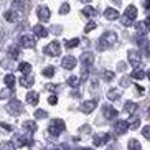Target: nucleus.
<instances>
[{
	"instance_id": "obj_1",
	"label": "nucleus",
	"mask_w": 150,
	"mask_h": 150,
	"mask_svg": "<svg viewBox=\"0 0 150 150\" xmlns=\"http://www.w3.org/2000/svg\"><path fill=\"white\" fill-rule=\"evenodd\" d=\"M115 41H117L115 31H106V33L99 38V41H97V50H99V51H104V50L110 48Z\"/></svg>"
},
{
	"instance_id": "obj_2",
	"label": "nucleus",
	"mask_w": 150,
	"mask_h": 150,
	"mask_svg": "<svg viewBox=\"0 0 150 150\" xmlns=\"http://www.w3.org/2000/svg\"><path fill=\"white\" fill-rule=\"evenodd\" d=\"M48 132H50V135H54V137L61 135L64 132V122L61 119H53L48 125Z\"/></svg>"
},
{
	"instance_id": "obj_3",
	"label": "nucleus",
	"mask_w": 150,
	"mask_h": 150,
	"mask_svg": "<svg viewBox=\"0 0 150 150\" xmlns=\"http://www.w3.org/2000/svg\"><path fill=\"white\" fill-rule=\"evenodd\" d=\"M5 109H7V112L12 115H18L23 112V106L22 102L18 101V99H12V101L7 102V106H5Z\"/></svg>"
},
{
	"instance_id": "obj_4",
	"label": "nucleus",
	"mask_w": 150,
	"mask_h": 150,
	"mask_svg": "<svg viewBox=\"0 0 150 150\" xmlns=\"http://www.w3.org/2000/svg\"><path fill=\"white\" fill-rule=\"evenodd\" d=\"M33 139H31V135H17L15 137V140H13V145L15 147H18V149H20V147H25V145H28V147H31L33 145Z\"/></svg>"
},
{
	"instance_id": "obj_5",
	"label": "nucleus",
	"mask_w": 150,
	"mask_h": 150,
	"mask_svg": "<svg viewBox=\"0 0 150 150\" xmlns=\"http://www.w3.org/2000/svg\"><path fill=\"white\" fill-rule=\"evenodd\" d=\"M59 53H61V45H59V41H51L50 45L45 46V54H48V56H58Z\"/></svg>"
},
{
	"instance_id": "obj_6",
	"label": "nucleus",
	"mask_w": 150,
	"mask_h": 150,
	"mask_svg": "<svg viewBox=\"0 0 150 150\" xmlns=\"http://www.w3.org/2000/svg\"><path fill=\"white\" fill-rule=\"evenodd\" d=\"M127 56H129V63H130L132 66L139 68L142 64V56H140V53H139V51H135V50H129Z\"/></svg>"
},
{
	"instance_id": "obj_7",
	"label": "nucleus",
	"mask_w": 150,
	"mask_h": 150,
	"mask_svg": "<svg viewBox=\"0 0 150 150\" xmlns=\"http://www.w3.org/2000/svg\"><path fill=\"white\" fill-rule=\"evenodd\" d=\"M109 139H110V135L109 134H106V132H99V134H96V135H94V139H93V144L96 147H102L104 145V144H106V142H109Z\"/></svg>"
},
{
	"instance_id": "obj_8",
	"label": "nucleus",
	"mask_w": 150,
	"mask_h": 150,
	"mask_svg": "<svg viewBox=\"0 0 150 150\" xmlns=\"http://www.w3.org/2000/svg\"><path fill=\"white\" fill-rule=\"evenodd\" d=\"M36 15L40 18V22H48L51 13H50V8L48 7H45V5H40L38 8H36Z\"/></svg>"
},
{
	"instance_id": "obj_9",
	"label": "nucleus",
	"mask_w": 150,
	"mask_h": 150,
	"mask_svg": "<svg viewBox=\"0 0 150 150\" xmlns=\"http://www.w3.org/2000/svg\"><path fill=\"white\" fill-rule=\"evenodd\" d=\"M12 10L17 12V13L27 12V0H13L12 2Z\"/></svg>"
},
{
	"instance_id": "obj_10",
	"label": "nucleus",
	"mask_w": 150,
	"mask_h": 150,
	"mask_svg": "<svg viewBox=\"0 0 150 150\" xmlns=\"http://www.w3.org/2000/svg\"><path fill=\"white\" fill-rule=\"evenodd\" d=\"M114 130L117 135H124V134L129 130V124L127 120H117V122L114 124Z\"/></svg>"
},
{
	"instance_id": "obj_11",
	"label": "nucleus",
	"mask_w": 150,
	"mask_h": 150,
	"mask_svg": "<svg viewBox=\"0 0 150 150\" xmlns=\"http://www.w3.org/2000/svg\"><path fill=\"white\" fill-rule=\"evenodd\" d=\"M96 106H97L96 101H84L79 106V109H81V112H84V114H89V112H93V110L96 109Z\"/></svg>"
},
{
	"instance_id": "obj_12",
	"label": "nucleus",
	"mask_w": 150,
	"mask_h": 150,
	"mask_svg": "<svg viewBox=\"0 0 150 150\" xmlns=\"http://www.w3.org/2000/svg\"><path fill=\"white\" fill-rule=\"evenodd\" d=\"M81 63H83V66L91 68V66H93V63H94V54L89 53V51L83 53V54H81Z\"/></svg>"
},
{
	"instance_id": "obj_13",
	"label": "nucleus",
	"mask_w": 150,
	"mask_h": 150,
	"mask_svg": "<svg viewBox=\"0 0 150 150\" xmlns=\"http://www.w3.org/2000/svg\"><path fill=\"white\" fill-rule=\"evenodd\" d=\"M102 114H104L106 119H115V117H117V110H115L112 106L106 104V106L102 107Z\"/></svg>"
},
{
	"instance_id": "obj_14",
	"label": "nucleus",
	"mask_w": 150,
	"mask_h": 150,
	"mask_svg": "<svg viewBox=\"0 0 150 150\" xmlns=\"http://www.w3.org/2000/svg\"><path fill=\"white\" fill-rule=\"evenodd\" d=\"M76 58L74 56H64L63 58V68H64V69H74L76 68Z\"/></svg>"
},
{
	"instance_id": "obj_15",
	"label": "nucleus",
	"mask_w": 150,
	"mask_h": 150,
	"mask_svg": "<svg viewBox=\"0 0 150 150\" xmlns=\"http://www.w3.org/2000/svg\"><path fill=\"white\" fill-rule=\"evenodd\" d=\"M20 45L23 48H35V38H31L30 35H23L20 38Z\"/></svg>"
},
{
	"instance_id": "obj_16",
	"label": "nucleus",
	"mask_w": 150,
	"mask_h": 150,
	"mask_svg": "<svg viewBox=\"0 0 150 150\" xmlns=\"http://www.w3.org/2000/svg\"><path fill=\"white\" fill-rule=\"evenodd\" d=\"M31 30H33V35H35L36 38H45V36H48V30H46L43 25H35Z\"/></svg>"
},
{
	"instance_id": "obj_17",
	"label": "nucleus",
	"mask_w": 150,
	"mask_h": 150,
	"mask_svg": "<svg viewBox=\"0 0 150 150\" xmlns=\"http://www.w3.org/2000/svg\"><path fill=\"white\" fill-rule=\"evenodd\" d=\"M124 18H127V20H130V22H134L137 18V8L134 7V5H129L127 8H125V12H124Z\"/></svg>"
},
{
	"instance_id": "obj_18",
	"label": "nucleus",
	"mask_w": 150,
	"mask_h": 150,
	"mask_svg": "<svg viewBox=\"0 0 150 150\" xmlns=\"http://www.w3.org/2000/svg\"><path fill=\"white\" fill-rule=\"evenodd\" d=\"M23 129H25V132H27L28 135H33L38 127H36L35 120H27V122H23Z\"/></svg>"
},
{
	"instance_id": "obj_19",
	"label": "nucleus",
	"mask_w": 150,
	"mask_h": 150,
	"mask_svg": "<svg viewBox=\"0 0 150 150\" xmlns=\"http://www.w3.org/2000/svg\"><path fill=\"white\" fill-rule=\"evenodd\" d=\"M33 83H35V78L31 74H27V76H23V78H20V84H22L23 88H31Z\"/></svg>"
},
{
	"instance_id": "obj_20",
	"label": "nucleus",
	"mask_w": 150,
	"mask_h": 150,
	"mask_svg": "<svg viewBox=\"0 0 150 150\" xmlns=\"http://www.w3.org/2000/svg\"><path fill=\"white\" fill-rule=\"evenodd\" d=\"M4 18L7 20V22L13 23V22H18L20 15H18L17 12H13V10H8V12H5V13H4Z\"/></svg>"
},
{
	"instance_id": "obj_21",
	"label": "nucleus",
	"mask_w": 150,
	"mask_h": 150,
	"mask_svg": "<svg viewBox=\"0 0 150 150\" xmlns=\"http://www.w3.org/2000/svg\"><path fill=\"white\" fill-rule=\"evenodd\" d=\"M38 99H40L38 93H35V91H30V93H27V102H28V104H31V106H36V104H38Z\"/></svg>"
},
{
	"instance_id": "obj_22",
	"label": "nucleus",
	"mask_w": 150,
	"mask_h": 150,
	"mask_svg": "<svg viewBox=\"0 0 150 150\" xmlns=\"http://www.w3.org/2000/svg\"><path fill=\"white\" fill-rule=\"evenodd\" d=\"M124 110H125L127 114H134L137 110V102H132V101L124 102Z\"/></svg>"
},
{
	"instance_id": "obj_23",
	"label": "nucleus",
	"mask_w": 150,
	"mask_h": 150,
	"mask_svg": "<svg viewBox=\"0 0 150 150\" xmlns=\"http://www.w3.org/2000/svg\"><path fill=\"white\" fill-rule=\"evenodd\" d=\"M104 17H106L107 20H117V18H119V12L115 8H107L106 12H104Z\"/></svg>"
},
{
	"instance_id": "obj_24",
	"label": "nucleus",
	"mask_w": 150,
	"mask_h": 150,
	"mask_svg": "<svg viewBox=\"0 0 150 150\" xmlns=\"http://www.w3.org/2000/svg\"><path fill=\"white\" fill-rule=\"evenodd\" d=\"M129 129L132 127L134 130H137V129L140 127V119H139V117H135V115H132V117H130V120H129Z\"/></svg>"
},
{
	"instance_id": "obj_25",
	"label": "nucleus",
	"mask_w": 150,
	"mask_h": 150,
	"mask_svg": "<svg viewBox=\"0 0 150 150\" xmlns=\"http://www.w3.org/2000/svg\"><path fill=\"white\" fill-rule=\"evenodd\" d=\"M134 78V79H144V78H145L147 76V73L144 69H140V68H137L135 71H132V74H130Z\"/></svg>"
},
{
	"instance_id": "obj_26",
	"label": "nucleus",
	"mask_w": 150,
	"mask_h": 150,
	"mask_svg": "<svg viewBox=\"0 0 150 150\" xmlns=\"http://www.w3.org/2000/svg\"><path fill=\"white\" fill-rule=\"evenodd\" d=\"M83 15H84V17H89V18H91V17H96V15H97V10L93 8V7H84V8H83Z\"/></svg>"
},
{
	"instance_id": "obj_27",
	"label": "nucleus",
	"mask_w": 150,
	"mask_h": 150,
	"mask_svg": "<svg viewBox=\"0 0 150 150\" xmlns=\"http://www.w3.org/2000/svg\"><path fill=\"white\" fill-rule=\"evenodd\" d=\"M8 54L12 56V59H18V56H20V50H18V46L17 45H13V46H10V50H8Z\"/></svg>"
},
{
	"instance_id": "obj_28",
	"label": "nucleus",
	"mask_w": 150,
	"mask_h": 150,
	"mask_svg": "<svg viewBox=\"0 0 150 150\" xmlns=\"http://www.w3.org/2000/svg\"><path fill=\"white\" fill-rule=\"evenodd\" d=\"M129 150H142L140 142L135 140V139H130V140H129Z\"/></svg>"
},
{
	"instance_id": "obj_29",
	"label": "nucleus",
	"mask_w": 150,
	"mask_h": 150,
	"mask_svg": "<svg viewBox=\"0 0 150 150\" xmlns=\"http://www.w3.org/2000/svg\"><path fill=\"white\" fill-rule=\"evenodd\" d=\"M107 97H109L110 101H117L120 97V91L119 89H110L109 93H107Z\"/></svg>"
},
{
	"instance_id": "obj_30",
	"label": "nucleus",
	"mask_w": 150,
	"mask_h": 150,
	"mask_svg": "<svg viewBox=\"0 0 150 150\" xmlns=\"http://www.w3.org/2000/svg\"><path fill=\"white\" fill-rule=\"evenodd\" d=\"M4 81H5V84H7L10 89H13V86H15V76L13 74H7L4 78Z\"/></svg>"
},
{
	"instance_id": "obj_31",
	"label": "nucleus",
	"mask_w": 150,
	"mask_h": 150,
	"mask_svg": "<svg viewBox=\"0 0 150 150\" xmlns=\"http://www.w3.org/2000/svg\"><path fill=\"white\" fill-rule=\"evenodd\" d=\"M18 69L27 74V73H30V71H31V64H30V63H20V64H18Z\"/></svg>"
},
{
	"instance_id": "obj_32",
	"label": "nucleus",
	"mask_w": 150,
	"mask_h": 150,
	"mask_svg": "<svg viewBox=\"0 0 150 150\" xmlns=\"http://www.w3.org/2000/svg\"><path fill=\"white\" fill-rule=\"evenodd\" d=\"M78 45H79V40H78V38H73V40H68L66 43H64V46H66L68 50H71V48H76Z\"/></svg>"
},
{
	"instance_id": "obj_33",
	"label": "nucleus",
	"mask_w": 150,
	"mask_h": 150,
	"mask_svg": "<svg viewBox=\"0 0 150 150\" xmlns=\"http://www.w3.org/2000/svg\"><path fill=\"white\" fill-rule=\"evenodd\" d=\"M68 84H69L71 88H76V86L79 84V78H78V76H69V78H68Z\"/></svg>"
},
{
	"instance_id": "obj_34",
	"label": "nucleus",
	"mask_w": 150,
	"mask_h": 150,
	"mask_svg": "<svg viewBox=\"0 0 150 150\" xmlns=\"http://www.w3.org/2000/svg\"><path fill=\"white\" fill-rule=\"evenodd\" d=\"M54 74V68L53 66H48V68H45L43 69V76L45 78H53Z\"/></svg>"
},
{
	"instance_id": "obj_35",
	"label": "nucleus",
	"mask_w": 150,
	"mask_h": 150,
	"mask_svg": "<svg viewBox=\"0 0 150 150\" xmlns=\"http://www.w3.org/2000/svg\"><path fill=\"white\" fill-rule=\"evenodd\" d=\"M35 117H36V119H46V117H48V112L43 110V109H38L35 112Z\"/></svg>"
},
{
	"instance_id": "obj_36",
	"label": "nucleus",
	"mask_w": 150,
	"mask_h": 150,
	"mask_svg": "<svg viewBox=\"0 0 150 150\" xmlns=\"http://www.w3.org/2000/svg\"><path fill=\"white\" fill-rule=\"evenodd\" d=\"M0 129H2V130H4V132H13V127H12V125H10V124H5V122H2L0 124Z\"/></svg>"
},
{
	"instance_id": "obj_37",
	"label": "nucleus",
	"mask_w": 150,
	"mask_h": 150,
	"mask_svg": "<svg viewBox=\"0 0 150 150\" xmlns=\"http://www.w3.org/2000/svg\"><path fill=\"white\" fill-rule=\"evenodd\" d=\"M96 27H97V23H96V22H89L88 25L84 27V33H89V31H93Z\"/></svg>"
},
{
	"instance_id": "obj_38",
	"label": "nucleus",
	"mask_w": 150,
	"mask_h": 150,
	"mask_svg": "<svg viewBox=\"0 0 150 150\" xmlns=\"http://www.w3.org/2000/svg\"><path fill=\"white\" fill-rule=\"evenodd\" d=\"M114 73H112V71H104V79L106 81H112L114 79Z\"/></svg>"
},
{
	"instance_id": "obj_39",
	"label": "nucleus",
	"mask_w": 150,
	"mask_h": 150,
	"mask_svg": "<svg viewBox=\"0 0 150 150\" xmlns=\"http://www.w3.org/2000/svg\"><path fill=\"white\" fill-rule=\"evenodd\" d=\"M68 12H69V4H63L61 8H59V13H61V15H66Z\"/></svg>"
},
{
	"instance_id": "obj_40",
	"label": "nucleus",
	"mask_w": 150,
	"mask_h": 150,
	"mask_svg": "<svg viewBox=\"0 0 150 150\" xmlns=\"http://www.w3.org/2000/svg\"><path fill=\"white\" fill-rule=\"evenodd\" d=\"M88 76H89V68L83 66V71H81V79H88Z\"/></svg>"
},
{
	"instance_id": "obj_41",
	"label": "nucleus",
	"mask_w": 150,
	"mask_h": 150,
	"mask_svg": "<svg viewBox=\"0 0 150 150\" xmlns=\"http://www.w3.org/2000/svg\"><path fill=\"white\" fill-rule=\"evenodd\" d=\"M12 96V91H0V99H8Z\"/></svg>"
},
{
	"instance_id": "obj_42",
	"label": "nucleus",
	"mask_w": 150,
	"mask_h": 150,
	"mask_svg": "<svg viewBox=\"0 0 150 150\" xmlns=\"http://www.w3.org/2000/svg\"><path fill=\"white\" fill-rule=\"evenodd\" d=\"M142 134H144L145 139H150V125H145V127L142 129Z\"/></svg>"
},
{
	"instance_id": "obj_43",
	"label": "nucleus",
	"mask_w": 150,
	"mask_h": 150,
	"mask_svg": "<svg viewBox=\"0 0 150 150\" xmlns=\"http://www.w3.org/2000/svg\"><path fill=\"white\" fill-rule=\"evenodd\" d=\"M2 149H4V150H15V145H13V144H10V142H7V144L2 145Z\"/></svg>"
},
{
	"instance_id": "obj_44",
	"label": "nucleus",
	"mask_w": 150,
	"mask_h": 150,
	"mask_svg": "<svg viewBox=\"0 0 150 150\" xmlns=\"http://www.w3.org/2000/svg\"><path fill=\"white\" fill-rule=\"evenodd\" d=\"M48 102L51 104V106H54V104H58V97L56 96H50L48 97Z\"/></svg>"
},
{
	"instance_id": "obj_45",
	"label": "nucleus",
	"mask_w": 150,
	"mask_h": 150,
	"mask_svg": "<svg viewBox=\"0 0 150 150\" xmlns=\"http://www.w3.org/2000/svg\"><path fill=\"white\" fill-rule=\"evenodd\" d=\"M45 89H48V91H56L58 86H56V84H46V86H45Z\"/></svg>"
},
{
	"instance_id": "obj_46",
	"label": "nucleus",
	"mask_w": 150,
	"mask_h": 150,
	"mask_svg": "<svg viewBox=\"0 0 150 150\" xmlns=\"http://www.w3.org/2000/svg\"><path fill=\"white\" fill-rule=\"evenodd\" d=\"M142 5H144V8H145V10H149V7H150V0H142Z\"/></svg>"
},
{
	"instance_id": "obj_47",
	"label": "nucleus",
	"mask_w": 150,
	"mask_h": 150,
	"mask_svg": "<svg viewBox=\"0 0 150 150\" xmlns=\"http://www.w3.org/2000/svg\"><path fill=\"white\" fill-rule=\"evenodd\" d=\"M120 84H122L124 88H125V86H129V79H127V78H122V79H120Z\"/></svg>"
},
{
	"instance_id": "obj_48",
	"label": "nucleus",
	"mask_w": 150,
	"mask_h": 150,
	"mask_svg": "<svg viewBox=\"0 0 150 150\" xmlns=\"http://www.w3.org/2000/svg\"><path fill=\"white\" fill-rule=\"evenodd\" d=\"M135 89H137V91H139L140 94H144V93H145V89L142 88V86H135Z\"/></svg>"
},
{
	"instance_id": "obj_49",
	"label": "nucleus",
	"mask_w": 150,
	"mask_h": 150,
	"mask_svg": "<svg viewBox=\"0 0 150 150\" xmlns=\"http://www.w3.org/2000/svg\"><path fill=\"white\" fill-rule=\"evenodd\" d=\"M125 68H127V64H122V63L119 64V69H120V71H125Z\"/></svg>"
},
{
	"instance_id": "obj_50",
	"label": "nucleus",
	"mask_w": 150,
	"mask_h": 150,
	"mask_svg": "<svg viewBox=\"0 0 150 150\" xmlns=\"http://www.w3.org/2000/svg\"><path fill=\"white\" fill-rule=\"evenodd\" d=\"M73 96H74V97H79V91H73Z\"/></svg>"
},
{
	"instance_id": "obj_51",
	"label": "nucleus",
	"mask_w": 150,
	"mask_h": 150,
	"mask_svg": "<svg viewBox=\"0 0 150 150\" xmlns=\"http://www.w3.org/2000/svg\"><path fill=\"white\" fill-rule=\"evenodd\" d=\"M46 150H59V149H58V147H53V145H51V147H48Z\"/></svg>"
},
{
	"instance_id": "obj_52",
	"label": "nucleus",
	"mask_w": 150,
	"mask_h": 150,
	"mask_svg": "<svg viewBox=\"0 0 150 150\" xmlns=\"http://www.w3.org/2000/svg\"><path fill=\"white\" fill-rule=\"evenodd\" d=\"M79 2H83V4H89L91 0H79Z\"/></svg>"
},
{
	"instance_id": "obj_53",
	"label": "nucleus",
	"mask_w": 150,
	"mask_h": 150,
	"mask_svg": "<svg viewBox=\"0 0 150 150\" xmlns=\"http://www.w3.org/2000/svg\"><path fill=\"white\" fill-rule=\"evenodd\" d=\"M78 150H93V149H78Z\"/></svg>"
},
{
	"instance_id": "obj_54",
	"label": "nucleus",
	"mask_w": 150,
	"mask_h": 150,
	"mask_svg": "<svg viewBox=\"0 0 150 150\" xmlns=\"http://www.w3.org/2000/svg\"><path fill=\"white\" fill-rule=\"evenodd\" d=\"M0 43H2V33H0Z\"/></svg>"
}]
</instances>
